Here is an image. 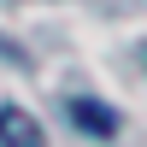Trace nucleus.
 I'll return each instance as SVG.
<instances>
[{
    "instance_id": "obj_1",
    "label": "nucleus",
    "mask_w": 147,
    "mask_h": 147,
    "mask_svg": "<svg viewBox=\"0 0 147 147\" xmlns=\"http://www.w3.org/2000/svg\"><path fill=\"white\" fill-rule=\"evenodd\" d=\"M71 124H77L82 136H100V141L118 136V112H112L106 100H88V94H77V100H71Z\"/></svg>"
},
{
    "instance_id": "obj_2",
    "label": "nucleus",
    "mask_w": 147,
    "mask_h": 147,
    "mask_svg": "<svg viewBox=\"0 0 147 147\" xmlns=\"http://www.w3.org/2000/svg\"><path fill=\"white\" fill-rule=\"evenodd\" d=\"M0 147H47L41 124H35L24 106H0Z\"/></svg>"
}]
</instances>
